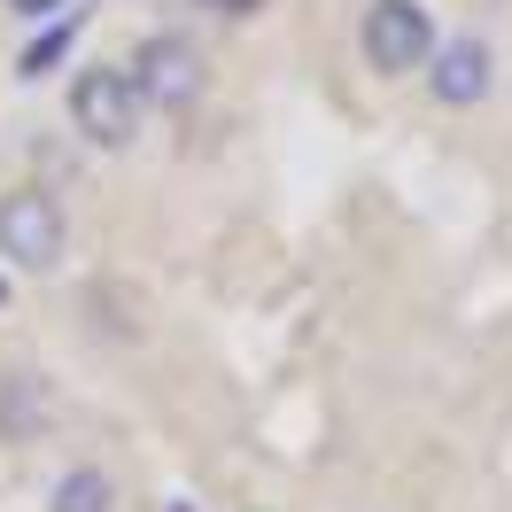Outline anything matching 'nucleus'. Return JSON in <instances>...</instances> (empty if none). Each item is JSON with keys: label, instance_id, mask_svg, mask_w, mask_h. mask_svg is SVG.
Instances as JSON below:
<instances>
[{"label": "nucleus", "instance_id": "f257e3e1", "mask_svg": "<svg viewBox=\"0 0 512 512\" xmlns=\"http://www.w3.org/2000/svg\"><path fill=\"white\" fill-rule=\"evenodd\" d=\"M140 117H148V101H140L125 63H86L70 78V125L86 132L94 148H132Z\"/></svg>", "mask_w": 512, "mask_h": 512}, {"label": "nucleus", "instance_id": "f03ea898", "mask_svg": "<svg viewBox=\"0 0 512 512\" xmlns=\"http://www.w3.org/2000/svg\"><path fill=\"white\" fill-rule=\"evenodd\" d=\"M125 70H132V86H140V101L163 109V117H179V109H194V101L210 94V55L187 32H148Z\"/></svg>", "mask_w": 512, "mask_h": 512}, {"label": "nucleus", "instance_id": "7ed1b4c3", "mask_svg": "<svg viewBox=\"0 0 512 512\" xmlns=\"http://www.w3.org/2000/svg\"><path fill=\"white\" fill-rule=\"evenodd\" d=\"M357 47H365V63L381 78H412L427 63V47H435V8L427 0H365Z\"/></svg>", "mask_w": 512, "mask_h": 512}, {"label": "nucleus", "instance_id": "20e7f679", "mask_svg": "<svg viewBox=\"0 0 512 512\" xmlns=\"http://www.w3.org/2000/svg\"><path fill=\"white\" fill-rule=\"evenodd\" d=\"M63 249H70V218L47 187L0 194V256H8L16 272H55Z\"/></svg>", "mask_w": 512, "mask_h": 512}, {"label": "nucleus", "instance_id": "39448f33", "mask_svg": "<svg viewBox=\"0 0 512 512\" xmlns=\"http://www.w3.org/2000/svg\"><path fill=\"white\" fill-rule=\"evenodd\" d=\"M419 70H427V94L443 101V109H474V101H489V86H497V63H489V47H481L474 32L435 39Z\"/></svg>", "mask_w": 512, "mask_h": 512}, {"label": "nucleus", "instance_id": "423d86ee", "mask_svg": "<svg viewBox=\"0 0 512 512\" xmlns=\"http://www.w3.org/2000/svg\"><path fill=\"white\" fill-rule=\"evenodd\" d=\"M55 427V381L32 365H8L0 373V443H39Z\"/></svg>", "mask_w": 512, "mask_h": 512}, {"label": "nucleus", "instance_id": "0eeeda50", "mask_svg": "<svg viewBox=\"0 0 512 512\" xmlns=\"http://www.w3.org/2000/svg\"><path fill=\"white\" fill-rule=\"evenodd\" d=\"M47 512H117V481L101 474V466H70V474L55 481Z\"/></svg>", "mask_w": 512, "mask_h": 512}, {"label": "nucleus", "instance_id": "6e6552de", "mask_svg": "<svg viewBox=\"0 0 512 512\" xmlns=\"http://www.w3.org/2000/svg\"><path fill=\"white\" fill-rule=\"evenodd\" d=\"M70 39H78V16H70V8H63V16H55V32H39L32 47L16 55V70H24V78H39V70H55V63H63V55H70Z\"/></svg>", "mask_w": 512, "mask_h": 512}, {"label": "nucleus", "instance_id": "1a4fd4ad", "mask_svg": "<svg viewBox=\"0 0 512 512\" xmlns=\"http://www.w3.org/2000/svg\"><path fill=\"white\" fill-rule=\"evenodd\" d=\"M70 0H8V16H24V24H47V16H63Z\"/></svg>", "mask_w": 512, "mask_h": 512}, {"label": "nucleus", "instance_id": "9d476101", "mask_svg": "<svg viewBox=\"0 0 512 512\" xmlns=\"http://www.w3.org/2000/svg\"><path fill=\"white\" fill-rule=\"evenodd\" d=\"M194 8H210V16H256L264 0H194Z\"/></svg>", "mask_w": 512, "mask_h": 512}]
</instances>
